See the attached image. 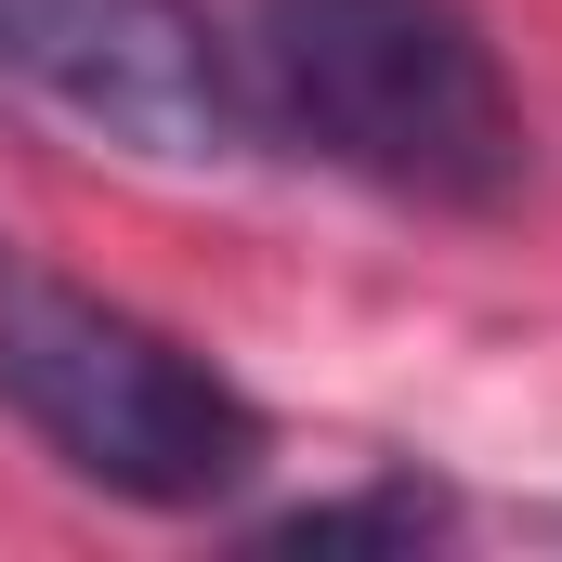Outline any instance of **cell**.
Returning a JSON list of instances; mask_svg holds the SVG:
<instances>
[{"mask_svg": "<svg viewBox=\"0 0 562 562\" xmlns=\"http://www.w3.org/2000/svg\"><path fill=\"white\" fill-rule=\"evenodd\" d=\"M249 119L314 144L327 170L406 210H510L524 196V92L471 0H262L236 26Z\"/></svg>", "mask_w": 562, "mask_h": 562, "instance_id": "cell-1", "label": "cell"}, {"mask_svg": "<svg viewBox=\"0 0 562 562\" xmlns=\"http://www.w3.org/2000/svg\"><path fill=\"white\" fill-rule=\"evenodd\" d=\"M0 79L144 170H223L262 132L210 0H0Z\"/></svg>", "mask_w": 562, "mask_h": 562, "instance_id": "cell-3", "label": "cell"}, {"mask_svg": "<svg viewBox=\"0 0 562 562\" xmlns=\"http://www.w3.org/2000/svg\"><path fill=\"white\" fill-rule=\"evenodd\" d=\"M0 406L40 431L53 471L132 510H223L262 484L276 419L157 314L79 288L66 262L0 236Z\"/></svg>", "mask_w": 562, "mask_h": 562, "instance_id": "cell-2", "label": "cell"}, {"mask_svg": "<svg viewBox=\"0 0 562 562\" xmlns=\"http://www.w3.org/2000/svg\"><path fill=\"white\" fill-rule=\"evenodd\" d=\"M431 524H445V510H431L419 484H380V497H314V510H288L276 550H406Z\"/></svg>", "mask_w": 562, "mask_h": 562, "instance_id": "cell-4", "label": "cell"}]
</instances>
